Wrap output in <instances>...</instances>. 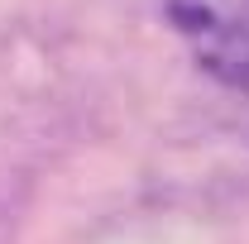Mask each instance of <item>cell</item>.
Masks as SVG:
<instances>
[{
	"label": "cell",
	"mask_w": 249,
	"mask_h": 244,
	"mask_svg": "<svg viewBox=\"0 0 249 244\" xmlns=\"http://www.w3.org/2000/svg\"><path fill=\"white\" fill-rule=\"evenodd\" d=\"M168 19L216 82L249 87V0H168Z\"/></svg>",
	"instance_id": "cell-1"
}]
</instances>
